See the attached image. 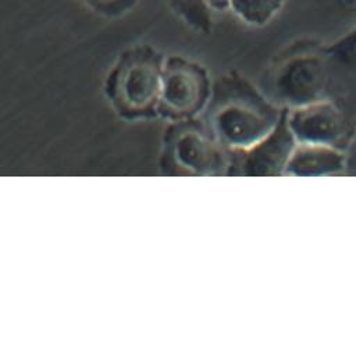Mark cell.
I'll return each mask as SVG.
<instances>
[{
	"instance_id": "5b68a950",
	"label": "cell",
	"mask_w": 356,
	"mask_h": 356,
	"mask_svg": "<svg viewBox=\"0 0 356 356\" xmlns=\"http://www.w3.org/2000/svg\"><path fill=\"white\" fill-rule=\"evenodd\" d=\"M171 8L193 29L209 32L211 28L210 8L206 0H167Z\"/></svg>"
},
{
	"instance_id": "ba28073f",
	"label": "cell",
	"mask_w": 356,
	"mask_h": 356,
	"mask_svg": "<svg viewBox=\"0 0 356 356\" xmlns=\"http://www.w3.org/2000/svg\"><path fill=\"white\" fill-rule=\"evenodd\" d=\"M355 35H356V32H355Z\"/></svg>"
},
{
	"instance_id": "8992f818",
	"label": "cell",
	"mask_w": 356,
	"mask_h": 356,
	"mask_svg": "<svg viewBox=\"0 0 356 356\" xmlns=\"http://www.w3.org/2000/svg\"><path fill=\"white\" fill-rule=\"evenodd\" d=\"M92 7L99 8L107 14H118L132 7L135 0H85Z\"/></svg>"
},
{
	"instance_id": "7a4b0ae2",
	"label": "cell",
	"mask_w": 356,
	"mask_h": 356,
	"mask_svg": "<svg viewBox=\"0 0 356 356\" xmlns=\"http://www.w3.org/2000/svg\"><path fill=\"white\" fill-rule=\"evenodd\" d=\"M206 88L204 71L184 58L171 57L161 76V96L174 110L189 111Z\"/></svg>"
},
{
	"instance_id": "52a82bcc",
	"label": "cell",
	"mask_w": 356,
	"mask_h": 356,
	"mask_svg": "<svg viewBox=\"0 0 356 356\" xmlns=\"http://www.w3.org/2000/svg\"><path fill=\"white\" fill-rule=\"evenodd\" d=\"M206 3H207V6H209V8L211 10H225V8H228V3H229V0H206Z\"/></svg>"
},
{
	"instance_id": "277c9868",
	"label": "cell",
	"mask_w": 356,
	"mask_h": 356,
	"mask_svg": "<svg viewBox=\"0 0 356 356\" xmlns=\"http://www.w3.org/2000/svg\"><path fill=\"white\" fill-rule=\"evenodd\" d=\"M285 0H229L228 8L243 22L263 26L284 7Z\"/></svg>"
},
{
	"instance_id": "3957f363",
	"label": "cell",
	"mask_w": 356,
	"mask_h": 356,
	"mask_svg": "<svg viewBox=\"0 0 356 356\" xmlns=\"http://www.w3.org/2000/svg\"><path fill=\"white\" fill-rule=\"evenodd\" d=\"M220 125L227 139L235 143L252 142L264 132L266 124L248 108L229 107L220 115Z\"/></svg>"
},
{
	"instance_id": "6da1fadb",
	"label": "cell",
	"mask_w": 356,
	"mask_h": 356,
	"mask_svg": "<svg viewBox=\"0 0 356 356\" xmlns=\"http://www.w3.org/2000/svg\"><path fill=\"white\" fill-rule=\"evenodd\" d=\"M161 60L152 49L127 53L113 75V95L125 111L140 113L152 107L161 93Z\"/></svg>"
}]
</instances>
